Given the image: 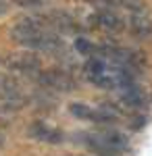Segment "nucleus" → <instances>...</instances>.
<instances>
[{
  "mask_svg": "<svg viewBox=\"0 0 152 156\" xmlns=\"http://www.w3.org/2000/svg\"><path fill=\"white\" fill-rule=\"evenodd\" d=\"M38 83L44 85L46 90L52 92H73L75 90V81L69 73L59 71V69H48V71H38L35 73Z\"/></svg>",
  "mask_w": 152,
  "mask_h": 156,
  "instance_id": "1",
  "label": "nucleus"
},
{
  "mask_svg": "<svg viewBox=\"0 0 152 156\" xmlns=\"http://www.w3.org/2000/svg\"><path fill=\"white\" fill-rule=\"evenodd\" d=\"M25 104V96L19 83L11 77H0V106L2 110H19Z\"/></svg>",
  "mask_w": 152,
  "mask_h": 156,
  "instance_id": "2",
  "label": "nucleus"
},
{
  "mask_svg": "<svg viewBox=\"0 0 152 156\" xmlns=\"http://www.w3.org/2000/svg\"><path fill=\"white\" fill-rule=\"evenodd\" d=\"M117 96H119V102L123 106L131 108V110H140V108L148 106V94L140 87V83H133V85H129V87L119 90Z\"/></svg>",
  "mask_w": 152,
  "mask_h": 156,
  "instance_id": "6",
  "label": "nucleus"
},
{
  "mask_svg": "<svg viewBox=\"0 0 152 156\" xmlns=\"http://www.w3.org/2000/svg\"><path fill=\"white\" fill-rule=\"evenodd\" d=\"M4 144V135H2V133H0V146Z\"/></svg>",
  "mask_w": 152,
  "mask_h": 156,
  "instance_id": "13",
  "label": "nucleus"
},
{
  "mask_svg": "<svg viewBox=\"0 0 152 156\" xmlns=\"http://www.w3.org/2000/svg\"><path fill=\"white\" fill-rule=\"evenodd\" d=\"M6 11H9V4L0 0V15H4V12H6Z\"/></svg>",
  "mask_w": 152,
  "mask_h": 156,
  "instance_id": "12",
  "label": "nucleus"
},
{
  "mask_svg": "<svg viewBox=\"0 0 152 156\" xmlns=\"http://www.w3.org/2000/svg\"><path fill=\"white\" fill-rule=\"evenodd\" d=\"M129 29L131 34L138 37H148L152 36V19L148 12H138V15H129Z\"/></svg>",
  "mask_w": 152,
  "mask_h": 156,
  "instance_id": "8",
  "label": "nucleus"
},
{
  "mask_svg": "<svg viewBox=\"0 0 152 156\" xmlns=\"http://www.w3.org/2000/svg\"><path fill=\"white\" fill-rule=\"evenodd\" d=\"M88 23L90 27L104 29V31H123V27H125L123 17H119L113 9H96L88 17Z\"/></svg>",
  "mask_w": 152,
  "mask_h": 156,
  "instance_id": "3",
  "label": "nucleus"
},
{
  "mask_svg": "<svg viewBox=\"0 0 152 156\" xmlns=\"http://www.w3.org/2000/svg\"><path fill=\"white\" fill-rule=\"evenodd\" d=\"M117 6L125 9L129 15H138V12H148L144 0H117Z\"/></svg>",
  "mask_w": 152,
  "mask_h": 156,
  "instance_id": "10",
  "label": "nucleus"
},
{
  "mask_svg": "<svg viewBox=\"0 0 152 156\" xmlns=\"http://www.w3.org/2000/svg\"><path fill=\"white\" fill-rule=\"evenodd\" d=\"M15 4L25 6V9H34V6H42V4H44V0H15Z\"/></svg>",
  "mask_w": 152,
  "mask_h": 156,
  "instance_id": "11",
  "label": "nucleus"
},
{
  "mask_svg": "<svg viewBox=\"0 0 152 156\" xmlns=\"http://www.w3.org/2000/svg\"><path fill=\"white\" fill-rule=\"evenodd\" d=\"M6 67L13 73H21V75H29V73L40 71V58L34 52H13L6 56Z\"/></svg>",
  "mask_w": 152,
  "mask_h": 156,
  "instance_id": "5",
  "label": "nucleus"
},
{
  "mask_svg": "<svg viewBox=\"0 0 152 156\" xmlns=\"http://www.w3.org/2000/svg\"><path fill=\"white\" fill-rule=\"evenodd\" d=\"M27 135H29V137H34V140H38V142L52 144V146L63 144V140H65L63 131H59L56 127H50V125H46V123H40V121L29 125V129H27Z\"/></svg>",
  "mask_w": 152,
  "mask_h": 156,
  "instance_id": "7",
  "label": "nucleus"
},
{
  "mask_svg": "<svg viewBox=\"0 0 152 156\" xmlns=\"http://www.w3.org/2000/svg\"><path fill=\"white\" fill-rule=\"evenodd\" d=\"M2 112H4V110H2V106H0V115H2Z\"/></svg>",
  "mask_w": 152,
  "mask_h": 156,
  "instance_id": "14",
  "label": "nucleus"
},
{
  "mask_svg": "<svg viewBox=\"0 0 152 156\" xmlns=\"http://www.w3.org/2000/svg\"><path fill=\"white\" fill-rule=\"evenodd\" d=\"M73 48H75L77 54H81V56H94V52H96V44L90 42L88 37L77 36V37H75V42H73Z\"/></svg>",
  "mask_w": 152,
  "mask_h": 156,
  "instance_id": "9",
  "label": "nucleus"
},
{
  "mask_svg": "<svg viewBox=\"0 0 152 156\" xmlns=\"http://www.w3.org/2000/svg\"><path fill=\"white\" fill-rule=\"evenodd\" d=\"M38 17L44 21V25L48 29H59V31H65V34H79L83 29L81 25L65 11H50L46 15H38Z\"/></svg>",
  "mask_w": 152,
  "mask_h": 156,
  "instance_id": "4",
  "label": "nucleus"
}]
</instances>
